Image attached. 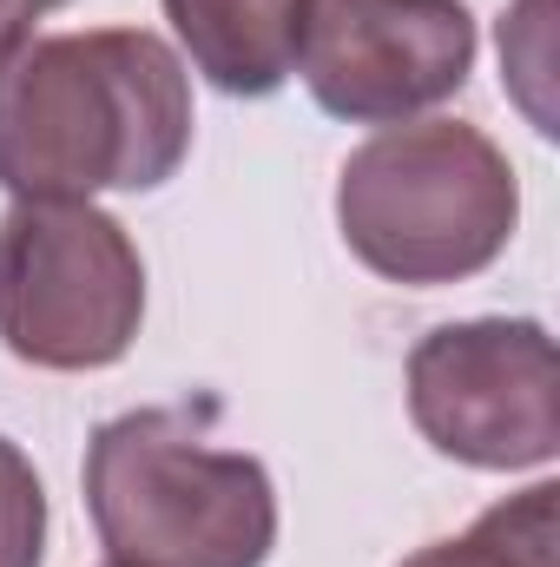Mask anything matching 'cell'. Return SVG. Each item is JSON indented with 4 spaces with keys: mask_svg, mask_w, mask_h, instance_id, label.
Returning a JSON list of instances; mask_svg holds the SVG:
<instances>
[{
    "mask_svg": "<svg viewBox=\"0 0 560 567\" xmlns=\"http://www.w3.org/2000/svg\"><path fill=\"white\" fill-rule=\"evenodd\" d=\"M521 225L508 152L468 120H409L363 140L336 172V231L383 284L481 278Z\"/></svg>",
    "mask_w": 560,
    "mask_h": 567,
    "instance_id": "cell-3",
    "label": "cell"
},
{
    "mask_svg": "<svg viewBox=\"0 0 560 567\" xmlns=\"http://www.w3.org/2000/svg\"><path fill=\"white\" fill-rule=\"evenodd\" d=\"M185 60L231 100H271L297 73L303 0H165Z\"/></svg>",
    "mask_w": 560,
    "mask_h": 567,
    "instance_id": "cell-7",
    "label": "cell"
},
{
    "mask_svg": "<svg viewBox=\"0 0 560 567\" xmlns=\"http://www.w3.org/2000/svg\"><path fill=\"white\" fill-rule=\"evenodd\" d=\"M145 323V258L93 198H13L0 218V343L33 370H113Z\"/></svg>",
    "mask_w": 560,
    "mask_h": 567,
    "instance_id": "cell-4",
    "label": "cell"
},
{
    "mask_svg": "<svg viewBox=\"0 0 560 567\" xmlns=\"http://www.w3.org/2000/svg\"><path fill=\"white\" fill-rule=\"evenodd\" d=\"M211 410H133L86 442V515L113 567H265L278 548L271 468L218 449Z\"/></svg>",
    "mask_w": 560,
    "mask_h": 567,
    "instance_id": "cell-2",
    "label": "cell"
},
{
    "mask_svg": "<svg viewBox=\"0 0 560 567\" xmlns=\"http://www.w3.org/2000/svg\"><path fill=\"white\" fill-rule=\"evenodd\" d=\"M185 152L191 73L158 33H33L0 53V192H158Z\"/></svg>",
    "mask_w": 560,
    "mask_h": 567,
    "instance_id": "cell-1",
    "label": "cell"
},
{
    "mask_svg": "<svg viewBox=\"0 0 560 567\" xmlns=\"http://www.w3.org/2000/svg\"><path fill=\"white\" fill-rule=\"evenodd\" d=\"M46 555V488L20 442L0 435V567H40Z\"/></svg>",
    "mask_w": 560,
    "mask_h": 567,
    "instance_id": "cell-9",
    "label": "cell"
},
{
    "mask_svg": "<svg viewBox=\"0 0 560 567\" xmlns=\"http://www.w3.org/2000/svg\"><path fill=\"white\" fill-rule=\"evenodd\" d=\"M297 73L330 120L409 126L475 73V13L462 0H303Z\"/></svg>",
    "mask_w": 560,
    "mask_h": 567,
    "instance_id": "cell-6",
    "label": "cell"
},
{
    "mask_svg": "<svg viewBox=\"0 0 560 567\" xmlns=\"http://www.w3.org/2000/svg\"><path fill=\"white\" fill-rule=\"evenodd\" d=\"M409 416L462 468H548L560 455L554 337L535 317L442 323L409 350Z\"/></svg>",
    "mask_w": 560,
    "mask_h": 567,
    "instance_id": "cell-5",
    "label": "cell"
},
{
    "mask_svg": "<svg viewBox=\"0 0 560 567\" xmlns=\"http://www.w3.org/2000/svg\"><path fill=\"white\" fill-rule=\"evenodd\" d=\"M554 482L495 502L468 535L428 542L403 567H554Z\"/></svg>",
    "mask_w": 560,
    "mask_h": 567,
    "instance_id": "cell-8",
    "label": "cell"
},
{
    "mask_svg": "<svg viewBox=\"0 0 560 567\" xmlns=\"http://www.w3.org/2000/svg\"><path fill=\"white\" fill-rule=\"evenodd\" d=\"M60 0H0V53H13L20 40H33V20H46Z\"/></svg>",
    "mask_w": 560,
    "mask_h": 567,
    "instance_id": "cell-10",
    "label": "cell"
}]
</instances>
